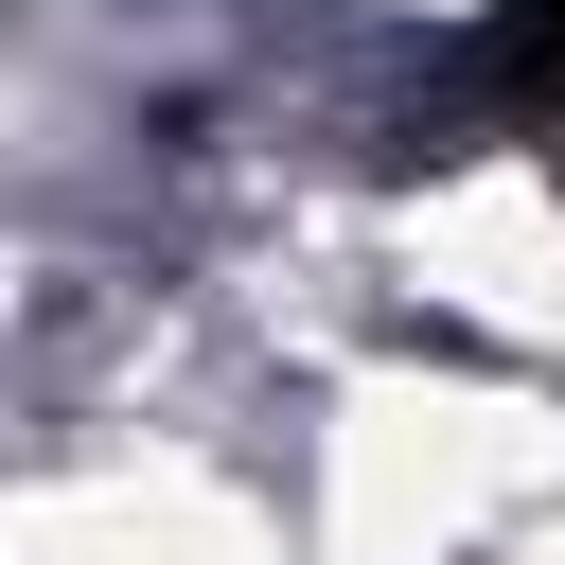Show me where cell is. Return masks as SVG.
<instances>
[{"mask_svg":"<svg viewBox=\"0 0 565 565\" xmlns=\"http://www.w3.org/2000/svg\"><path fill=\"white\" fill-rule=\"evenodd\" d=\"M494 71H512V106H530V124H547V159H565V0H512Z\"/></svg>","mask_w":565,"mask_h":565,"instance_id":"cell-1","label":"cell"}]
</instances>
